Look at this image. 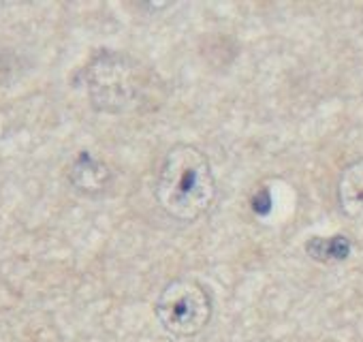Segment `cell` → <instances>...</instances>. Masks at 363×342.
<instances>
[{
  "instance_id": "obj_1",
  "label": "cell",
  "mask_w": 363,
  "mask_h": 342,
  "mask_svg": "<svg viewBox=\"0 0 363 342\" xmlns=\"http://www.w3.org/2000/svg\"><path fill=\"white\" fill-rule=\"evenodd\" d=\"M154 199L179 223L201 219L216 199V178L208 156L191 143L169 148L156 171Z\"/></svg>"
},
{
  "instance_id": "obj_2",
  "label": "cell",
  "mask_w": 363,
  "mask_h": 342,
  "mask_svg": "<svg viewBox=\"0 0 363 342\" xmlns=\"http://www.w3.org/2000/svg\"><path fill=\"white\" fill-rule=\"evenodd\" d=\"M84 77L92 107L103 114H126L139 107L147 90L143 67L116 50L96 52Z\"/></svg>"
},
{
  "instance_id": "obj_3",
  "label": "cell",
  "mask_w": 363,
  "mask_h": 342,
  "mask_svg": "<svg viewBox=\"0 0 363 342\" xmlns=\"http://www.w3.org/2000/svg\"><path fill=\"white\" fill-rule=\"evenodd\" d=\"M212 297L193 278H173L156 297L154 314L160 327L173 338H195L212 319Z\"/></svg>"
},
{
  "instance_id": "obj_4",
  "label": "cell",
  "mask_w": 363,
  "mask_h": 342,
  "mask_svg": "<svg viewBox=\"0 0 363 342\" xmlns=\"http://www.w3.org/2000/svg\"><path fill=\"white\" fill-rule=\"evenodd\" d=\"M69 180L75 191L88 197H99L111 184V171L109 167L94 158L90 152H79L69 169Z\"/></svg>"
},
{
  "instance_id": "obj_5",
  "label": "cell",
  "mask_w": 363,
  "mask_h": 342,
  "mask_svg": "<svg viewBox=\"0 0 363 342\" xmlns=\"http://www.w3.org/2000/svg\"><path fill=\"white\" fill-rule=\"evenodd\" d=\"M337 204L340 210L363 225V158L348 162L337 180Z\"/></svg>"
}]
</instances>
